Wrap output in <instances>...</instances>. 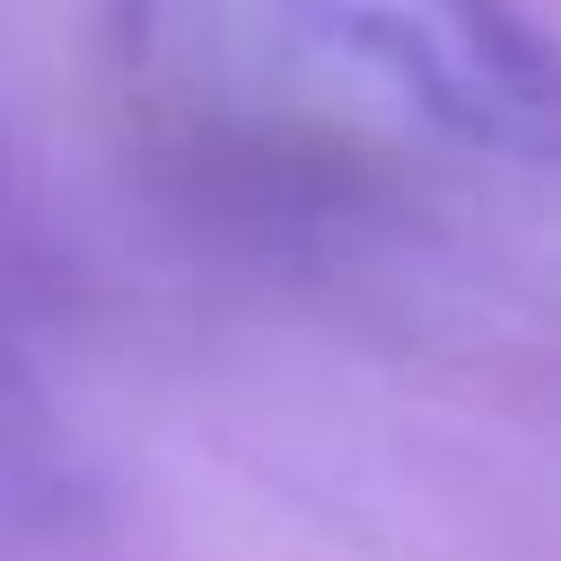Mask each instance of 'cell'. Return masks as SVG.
<instances>
[{"label":"cell","mask_w":561,"mask_h":561,"mask_svg":"<svg viewBox=\"0 0 561 561\" xmlns=\"http://www.w3.org/2000/svg\"><path fill=\"white\" fill-rule=\"evenodd\" d=\"M351 96L473 167L552 158V70L517 0H263Z\"/></svg>","instance_id":"1"},{"label":"cell","mask_w":561,"mask_h":561,"mask_svg":"<svg viewBox=\"0 0 561 561\" xmlns=\"http://www.w3.org/2000/svg\"><path fill=\"white\" fill-rule=\"evenodd\" d=\"M44 491H53V421L0 324V500H44Z\"/></svg>","instance_id":"2"},{"label":"cell","mask_w":561,"mask_h":561,"mask_svg":"<svg viewBox=\"0 0 561 561\" xmlns=\"http://www.w3.org/2000/svg\"><path fill=\"white\" fill-rule=\"evenodd\" d=\"M114 44H149V26H158V0H79Z\"/></svg>","instance_id":"3"}]
</instances>
